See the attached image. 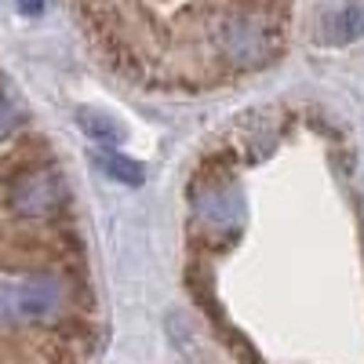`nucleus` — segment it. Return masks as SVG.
<instances>
[{
	"label": "nucleus",
	"instance_id": "obj_1",
	"mask_svg": "<svg viewBox=\"0 0 364 364\" xmlns=\"http://www.w3.org/2000/svg\"><path fill=\"white\" fill-rule=\"evenodd\" d=\"M364 37V0H346L343 8H336L324 22V41L328 44H353Z\"/></svg>",
	"mask_w": 364,
	"mask_h": 364
},
{
	"label": "nucleus",
	"instance_id": "obj_3",
	"mask_svg": "<svg viewBox=\"0 0 364 364\" xmlns=\"http://www.w3.org/2000/svg\"><path fill=\"white\" fill-rule=\"evenodd\" d=\"M99 168H102L106 175H113L117 182H124V186H142V182H146L142 164H139V161H132V157H120V154H113V149L99 154Z\"/></svg>",
	"mask_w": 364,
	"mask_h": 364
},
{
	"label": "nucleus",
	"instance_id": "obj_2",
	"mask_svg": "<svg viewBox=\"0 0 364 364\" xmlns=\"http://www.w3.org/2000/svg\"><path fill=\"white\" fill-rule=\"evenodd\" d=\"M77 120H80L84 135H91L95 142H106V146H120V142L128 139L124 124H120V120H113L109 113H99V109H80V113H77Z\"/></svg>",
	"mask_w": 364,
	"mask_h": 364
},
{
	"label": "nucleus",
	"instance_id": "obj_4",
	"mask_svg": "<svg viewBox=\"0 0 364 364\" xmlns=\"http://www.w3.org/2000/svg\"><path fill=\"white\" fill-rule=\"evenodd\" d=\"M15 4H18L22 15H41L48 8V0H15Z\"/></svg>",
	"mask_w": 364,
	"mask_h": 364
}]
</instances>
